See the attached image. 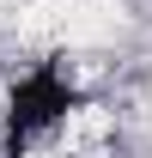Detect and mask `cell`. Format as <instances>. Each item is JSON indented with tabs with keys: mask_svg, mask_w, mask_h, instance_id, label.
<instances>
[{
	"mask_svg": "<svg viewBox=\"0 0 152 158\" xmlns=\"http://www.w3.org/2000/svg\"><path fill=\"white\" fill-rule=\"evenodd\" d=\"M67 110H73V85H67L61 67H37V73H24L19 91H12V110H6V146L24 152L43 128L67 122Z\"/></svg>",
	"mask_w": 152,
	"mask_h": 158,
	"instance_id": "6da1fadb",
	"label": "cell"
}]
</instances>
